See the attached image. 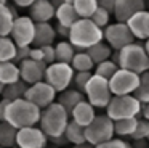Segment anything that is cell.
<instances>
[{
  "label": "cell",
  "instance_id": "cell-1",
  "mask_svg": "<svg viewBox=\"0 0 149 148\" xmlns=\"http://www.w3.org/2000/svg\"><path fill=\"white\" fill-rule=\"evenodd\" d=\"M68 39L77 50H87L91 45L104 40V29L95 24L91 18H79L69 29Z\"/></svg>",
  "mask_w": 149,
  "mask_h": 148
},
{
  "label": "cell",
  "instance_id": "cell-2",
  "mask_svg": "<svg viewBox=\"0 0 149 148\" xmlns=\"http://www.w3.org/2000/svg\"><path fill=\"white\" fill-rule=\"evenodd\" d=\"M40 116H42V108H39L36 103L29 101L27 98H18L10 101L5 121L15 125L16 129H21L39 124Z\"/></svg>",
  "mask_w": 149,
  "mask_h": 148
},
{
  "label": "cell",
  "instance_id": "cell-3",
  "mask_svg": "<svg viewBox=\"0 0 149 148\" xmlns=\"http://www.w3.org/2000/svg\"><path fill=\"white\" fill-rule=\"evenodd\" d=\"M111 58L119 64V68H123V69L133 71L138 74L149 71V55L146 53L143 44L132 42L120 50H116L114 56Z\"/></svg>",
  "mask_w": 149,
  "mask_h": 148
},
{
  "label": "cell",
  "instance_id": "cell-4",
  "mask_svg": "<svg viewBox=\"0 0 149 148\" xmlns=\"http://www.w3.org/2000/svg\"><path fill=\"white\" fill-rule=\"evenodd\" d=\"M71 114L68 113V109L58 101H53L50 106L42 109V116H40V127L42 130L48 135V138L59 137L64 135L66 127H68L69 121H71Z\"/></svg>",
  "mask_w": 149,
  "mask_h": 148
},
{
  "label": "cell",
  "instance_id": "cell-5",
  "mask_svg": "<svg viewBox=\"0 0 149 148\" xmlns=\"http://www.w3.org/2000/svg\"><path fill=\"white\" fill-rule=\"evenodd\" d=\"M141 109L143 103L135 95H112L109 105L106 106V114L117 121L123 118H136L141 114Z\"/></svg>",
  "mask_w": 149,
  "mask_h": 148
},
{
  "label": "cell",
  "instance_id": "cell-6",
  "mask_svg": "<svg viewBox=\"0 0 149 148\" xmlns=\"http://www.w3.org/2000/svg\"><path fill=\"white\" fill-rule=\"evenodd\" d=\"M85 137H87L88 143H91L93 147L114 138L116 137L114 119H111L106 113L104 114H96V118L85 127Z\"/></svg>",
  "mask_w": 149,
  "mask_h": 148
},
{
  "label": "cell",
  "instance_id": "cell-7",
  "mask_svg": "<svg viewBox=\"0 0 149 148\" xmlns=\"http://www.w3.org/2000/svg\"><path fill=\"white\" fill-rule=\"evenodd\" d=\"M85 98H87L95 108H104L106 109V106L109 105L111 98H112L109 80L93 73V76L90 77L87 87H85Z\"/></svg>",
  "mask_w": 149,
  "mask_h": 148
},
{
  "label": "cell",
  "instance_id": "cell-8",
  "mask_svg": "<svg viewBox=\"0 0 149 148\" xmlns=\"http://www.w3.org/2000/svg\"><path fill=\"white\" fill-rule=\"evenodd\" d=\"M74 74H75V71H74V68H72V64L55 61V63L47 66L45 80L59 93V92H63V90L71 87Z\"/></svg>",
  "mask_w": 149,
  "mask_h": 148
},
{
  "label": "cell",
  "instance_id": "cell-9",
  "mask_svg": "<svg viewBox=\"0 0 149 148\" xmlns=\"http://www.w3.org/2000/svg\"><path fill=\"white\" fill-rule=\"evenodd\" d=\"M139 76L141 74L119 68L117 73L109 79V87L112 95H133L139 85Z\"/></svg>",
  "mask_w": 149,
  "mask_h": 148
},
{
  "label": "cell",
  "instance_id": "cell-10",
  "mask_svg": "<svg viewBox=\"0 0 149 148\" xmlns=\"http://www.w3.org/2000/svg\"><path fill=\"white\" fill-rule=\"evenodd\" d=\"M104 40L111 45L114 51L116 50H120L123 48L125 45L135 42V35L132 34L128 24L127 23H120V21H116V23H111L104 27Z\"/></svg>",
  "mask_w": 149,
  "mask_h": 148
},
{
  "label": "cell",
  "instance_id": "cell-11",
  "mask_svg": "<svg viewBox=\"0 0 149 148\" xmlns=\"http://www.w3.org/2000/svg\"><path fill=\"white\" fill-rule=\"evenodd\" d=\"M10 37L16 44V47H29L36 37V21L31 16H18L15 18Z\"/></svg>",
  "mask_w": 149,
  "mask_h": 148
},
{
  "label": "cell",
  "instance_id": "cell-12",
  "mask_svg": "<svg viewBox=\"0 0 149 148\" xmlns=\"http://www.w3.org/2000/svg\"><path fill=\"white\" fill-rule=\"evenodd\" d=\"M56 90L47 82L45 79L40 80V82H36V84H31L26 90V95L24 98H27L29 101L36 103L39 108H47L50 106L53 101H56Z\"/></svg>",
  "mask_w": 149,
  "mask_h": 148
},
{
  "label": "cell",
  "instance_id": "cell-13",
  "mask_svg": "<svg viewBox=\"0 0 149 148\" xmlns=\"http://www.w3.org/2000/svg\"><path fill=\"white\" fill-rule=\"evenodd\" d=\"M48 135L42 130V127L29 125V127L18 129L16 147L19 148H45L48 142Z\"/></svg>",
  "mask_w": 149,
  "mask_h": 148
},
{
  "label": "cell",
  "instance_id": "cell-14",
  "mask_svg": "<svg viewBox=\"0 0 149 148\" xmlns=\"http://www.w3.org/2000/svg\"><path fill=\"white\" fill-rule=\"evenodd\" d=\"M48 64L45 61H36L32 58L21 61L19 63V71H21V79L26 84H36L45 79V71Z\"/></svg>",
  "mask_w": 149,
  "mask_h": 148
},
{
  "label": "cell",
  "instance_id": "cell-15",
  "mask_svg": "<svg viewBox=\"0 0 149 148\" xmlns=\"http://www.w3.org/2000/svg\"><path fill=\"white\" fill-rule=\"evenodd\" d=\"M141 10H146L144 0H117L112 16L116 18V21L127 23L133 15H136Z\"/></svg>",
  "mask_w": 149,
  "mask_h": 148
},
{
  "label": "cell",
  "instance_id": "cell-16",
  "mask_svg": "<svg viewBox=\"0 0 149 148\" xmlns=\"http://www.w3.org/2000/svg\"><path fill=\"white\" fill-rule=\"evenodd\" d=\"M132 34L135 35L136 40H143L149 39V10H141L136 15L127 21Z\"/></svg>",
  "mask_w": 149,
  "mask_h": 148
},
{
  "label": "cell",
  "instance_id": "cell-17",
  "mask_svg": "<svg viewBox=\"0 0 149 148\" xmlns=\"http://www.w3.org/2000/svg\"><path fill=\"white\" fill-rule=\"evenodd\" d=\"M56 15V8L52 0H36L29 6V16L36 23H50Z\"/></svg>",
  "mask_w": 149,
  "mask_h": 148
},
{
  "label": "cell",
  "instance_id": "cell-18",
  "mask_svg": "<svg viewBox=\"0 0 149 148\" xmlns=\"http://www.w3.org/2000/svg\"><path fill=\"white\" fill-rule=\"evenodd\" d=\"M95 106L91 105L90 101H88L87 98L82 100L80 103H79L77 106H75L74 109H72L71 113V119H74L77 124L84 125V127H87L88 124H90L91 121H93L95 118H96V113H95Z\"/></svg>",
  "mask_w": 149,
  "mask_h": 148
},
{
  "label": "cell",
  "instance_id": "cell-19",
  "mask_svg": "<svg viewBox=\"0 0 149 148\" xmlns=\"http://www.w3.org/2000/svg\"><path fill=\"white\" fill-rule=\"evenodd\" d=\"M56 29L50 23H36V37L32 45L34 47H43V45H53L56 39Z\"/></svg>",
  "mask_w": 149,
  "mask_h": 148
},
{
  "label": "cell",
  "instance_id": "cell-20",
  "mask_svg": "<svg viewBox=\"0 0 149 148\" xmlns=\"http://www.w3.org/2000/svg\"><path fill=\"white\" fill-rule=\"evenodd\" d=\"M82 100H85V93L80 92V90H77L75 87H74V89H71V87H69V89L59 92V97H58V100H56V101L61 103V105L68 109L69 114H71L72 109H74L75 106L82 101Z\"/></svg>",
  "mask_w": 149,
  "mask_h": 148
},
{
  "label": "cell",
  "instance_id": "cell-21",
  "mask_svg": "<svg viewBox=\"0 0 149 148\" xmlns=\"http://www.w3.org/2000/svg\"><path fill=\"white\" fill-rule=\"evenodd\" d=\"M55 18H56V21H58L59 24L66 26V27H71V26L74 24V23L77 21L80 16H79L77 11H75V8H74V5H72V3L64 2L63 5H59L58 8H56Z\"/></svg>",
  "mask_w": 149,
  "mask_h": 148
},
{
  "label": "cell",
  "instance_id": "cell-22",
  "mask_svg": "<svg viewBox=\"0 0 149 148\" xmlns=\"http://www.w3.org/2000/svg\"><path fill=\"white\" fill-rule=\"evenodd\" d=\"M21 79V71H19V64L15 61H3L0 63V80L8 85L13 84L16 80Z\"/></svg>",
  "mask_w": 149,
  "mask_h": 148
},
{
  "label": "cell",
  "instance_id": "cell-23",
  "mask_svg": "<svg viewBox=\"0 0 149 148\" xmlns=\"http://www.w3.org/2000/svg\"><path fill=\"white\" fill-rule=\"evenodd\" d=\"M136 125H138V116L136 118L117 119V121H114V132H116L117 137L130 138L133 135V132L136 130Z\"/></svg>",
  "mask_w": 149,
  "mask_h": 148
},
{
  "label": "cell",
  "instance_id": "cell-24",
  "mask_svg": "<svg viewBox=\"0 0 149 148\" xmlns=\"http://www.w3.org/2000/svg\"><path fill=\"white\" fill-rule=\"evenodd\" d=\"M18 129L7 121H0V147L13 148L16 147Z\"/></svg>",
  "mask_w": 149,
  "mask_h": 148
},
{
  "label": "cell",
  "instance_id": "cell-25",
  "mask_svg": "<svg viewBox=\"0 0 149 148\" xmlns=\"http://www.w3.org/2000/svg\"><path fill=\"white\" fill-rule=\"evenodd\" d=\"M88 55L91 56V60L95 61V64L101 63V61H106L109 60L111 56H112V48H111V45L107 44V42H98V44L91 45L90 48H87Z\"/></svg>",
  "mask_w": 149,
  "mask_h": 148
},
{
  "label": "cell",
  "instance_id": "cell-26",
  "mask_svg": "<svg viewBox=\"0 0 149 148\" xmlns=\"http://www.w3.org/2000/svg\"><path fill=\"white\" fill-rule=\"evenodd\" d=\"M64 135H66V138H68V142L72 143V145H79V143H85V142H87V137H85V127L80 125V124H77L74 119L69 121Z\"/></svg>",
  "mask_w": 149,
  "mask_h": 148
},
{
  "label": "cell",
  "instance_id": "cell-27",
  "mask_svg": "<svg viewBox=\"0 0 149 148\" xmlns=\"http://www.w3.org/2000/svg\"><path fill=\"white\" fill-rule=\"evenodd\" d=\"M15 23V15L11 6L7 3H0V35H10L11 27Z\"/></svg>",
  "mask_w": 149,
  "mask_h": 148
},
{
  "label": "cell",
  "instance_id": "cell-28",
  "mask_svg": "<svg viewBox=\"0 0 149 148\" xmlns=\"http://www.w3.org/2000/svg\"><path fill=\"white\" fill-rule=\"evenodd\" d=\"M77 48L71 44L69 40H61L55 45V53H56V61H61V63H72V58L75 55Z\"/></svg>",
  "mask_w": 149,
  "mask_h": 148
},
{
  "label": "cell",
  "instance_id": "cell-29",
  "mask_svg": "<svg viewBox=\"0 0 149 148\" xmlns=\"http://www.w3.org/2000/svg\"><path fill=\"white\" fill-rule=\"evenodd\" d=\"M27 87H29V84H26L23 79H19V80H16V82H13V84L5 85L2 97L11 100V101H13V100H18V98H24Z\"/></svg>",
  "mask_w": 149,
  "mask_h": 148
},
{
  "label": "cell",
  "instance_id": "cell-30",
  "mask_svg": "<svg viewBox=\"0 0 149 148\" xmlns=\"http://www.w3.org/2000/svg\"><path fill=\"white\" fill-rule=\"evenodd\" d=\"M16 44L10 35H0V63L13 61L16 55Z\"/></svg>",
  "mask_w": 149,
  "mask_h": 148
},
{
  "label": "cell",
  "instance_id": "cell-31",
  "mask_svg": "<svg viewBox=\"0 0 149 148\" xmlns=\"http://www.w3.org/2000/svg\"><path fill=\"white\" fill-rule=\"evenodd\" d=\"M71 64H72V68H74V71H91L95 66H96L95 61L91 60V56L88 55L87 50L75 51Z\"/></svg>",
  "mask_w": 149,
  "mask_h": 148
},
{
  "label": "cell",
  "instance_id": "cell-32",
  "mask_svg": "<svg viewBox=\"0 0 149 148\" xmlns=\"http://www.w3.org/2000/svg\"><path fill=\"white\" fill-rule=\"evenodd\" d=\"M72 5L80 18H91L98 8V0H74Z\"/></svg>",
  "mask_w": 149,
  "mask_h": 148
},
{
  "label": "cell",
  "instance_id": "cell-33",
  "mask_svg": "<svg viewBox=\"0 0 149 148\" xmlns=\"http://www.w3.org/2000/svg\"><path fill=\"white\" fill-rule=\"evenodd\" d=\"M117 69H119V64H117L112 58H109V60L101 61V63H98L96 66H95V74H98V76H101V77L109 80L111 77L117 73Z\"/></svg>",
  "mask_w": 149,
  "mask_h": 148
},
{
  "label": "cell",
  "instance_id": "cell-34",
  "mask_svg": "<svg viewBox=\"0 0 149 148\" xmlns=\"http://www.w3.org/2000/svg\"><path fill=\"white\" fill-rule=\"evenodd\" d=\"M133 95H135L143 105L149 103V71H146V73H143L141 76H139V85H138V89L135 90Z\"/></svg>",
  "mask_w": 149,
  "mask_h": 148
},
{
  "label": "cell",
  "instance_id": "cell-35",
  "mask_svg": "<svg viewBox=\"0 0 149 148\" xmlns=\"http://www.w3.org/2000/svg\"><path fill=\"white\" fill-rule=\"evenodd\" d=\"M91 76H93L91 71H75L72 84H74V87L77 90H80V92L85 93V87H87V84H88V80H90Z\"/></svg>",
  "mask_w": 149,
  "mask_h": 148
},
{
  "label": "cell",
  "instance_id": "cell-36",
  "mask_svg": "<svg viewBox=\"0 0 149 148\" xmlns=\"http://www.w3.org/2000/svg\"><path fill=\"white\" fill-rule=\"evenodd\" d=\"M111 15L112 13L111 11H107V10H104V8H101V6H98L96 8V11L91 15V19H93V23L95 24H98L101 29H104L107 24H111Z\"/></svg>",
  "mask_w": 149,
  "mask_h": 148
},
{
  "label": "cell",
  "instance_id": "cell-37",
  "mask_svg": "<svg viewBox=\"0 0 149 148\" xmlns=\"http://www.w3.org/2000/svg\"><path fill=\"white\" fill-rule=\"evenodd\" d=\"M148 137H149V119L141 118V119H138L136 130L133 132V135L130 138L132 140H139V138H148Z\"/></svg>",
  "mask_w": 149,
  "mask_h": 148
},
{
  "label": "cell",
  "instance_id": "cell-38",
  "mask_svg": "<svg viewBox=\"0 0 149 148\" xmlns=\"http://www.w3.org/2000/svg\"><path fill=\"white\" fill-rule=\"evenodd\" d=\"M93 148H132V145H130V142L122 140V138H111L100 145H95Z\"/></svg>",
  "mask_w": 149,
  "mask_h": 148
},
{
  "label": "cell",
  "instance_id": "cell-39",
  "mask_svg": "<svg viewBox=\"0 0 149 148\" xmlns=\"http://www.w3.org/2000/svg\"><path fill=\"white\" fill-rule=\"evenodd\" d=\"M43 51V61L47 64H52L56 61V53H55V45H43L42 47Z\"/></svg>",
  "mask_w": 149,
  "mask_h": 148
},
{
  "label": "cell",
  "instance_id": "cell-40",
  "mask_svg": "<svg viewBox=\"0 0 149 148\" xmlns=\"http://www.w3.org/2000/svg\"><path fill=\"white\" fill-rule=\"evenodd\" d=\"M31 48H32V45H29V47H18L16 48V55H15V63L19 64L21 61L27 60V58L31 56Z\"/></svg>",
  "mask_w": 149,
  "mask_h": 148
},
{
  "label": "cell",
  "instance_id": "cell-41",
  "mask_svg": "<svg viewBox=\"0 0 149 148\" xmlns=\"http://www.w3.org/2000/svg\"><path fill=\"white\" fill-rule=\"evenodd\" d=\"M116 2L117 0H98V6L107 10V11L114 13V8H116Z\"/></svg>",
  "mask_w": 149,
  "mask_h": 148
},
{
  "label": "cell",
  "instance_id": "cell-42",
  "mask_svg": "<svg viewBox=\"0 0 149 148\" xmlns=\"http://www.w3.org/2000/svg\"><path fill=\"white\" fill-rule=\"evenodd\" d=\"M29 58H32V60H36V61H43L42 47H34V45H32V48H31V56Z\"/></svg>",
  "mask_w": 149,
  "mask_h": 148
},
{
  "label": "cell",
  "instance_id": "cell-43",
  "mask_svg": "<svg viewBox=\"0 0 149 148\" xmlns=\"http://www.w3.org/2000/svg\"><path fill=\"white\" fill-rule=\"evenodd\" d=\"M11 100L8 98H2L0 100V121H5V114H7V108L10 105Z\"/></svg>",
  "mask_w": 149,
  "mask_h": 148
},
{
  "label": "cell",
  "instance_id": "cell-44",
  "mask_svg": "<svg viewBox=\"0 0 149 148\" xmlns=\"http://www.w3.org/2000/svg\"><path fill=\"white\" fill-rule=\"evenodd\" d=\"M132 148H148L149 147V140L148 138H139V140H132Z\"/></svg>",
  "mask_w": 149,
  "mask_h": 148
},
{
  "label": "cell",
  "instance_id": "cell-45",
  "mask_svg": "<svg viewBox=\"0 0 149 148\" xmlns=\"http://www.w3.org/2000/svg\"><path fill=\"white\" fill-rule=\"evenodd\" d=\"M56 34L58 35H61V37H69V29L71 27H66V26H63V24H56Z\"/></svg>",
  "mask_w": 149,
  "mask_h": 148
},
{
  "label": "cell",
  "instance_id": "cell-46",
  "mask_svg": "<svg viewBox=\"0 0 149 148\" xmlns=\"http://www.w3.org/2000/svg\"><path fill=\"white\" fill-rule=\"evenodd\" d=\"M36 0H13V3L16 6H21V8H29Z\"/></svg>",
  "mask_w": 149,
  "mask_h": 148
},
{
  "label": "cell",
  "instance_id": "cell-47",
  "mask_svg": "<svg viewBox=\"0 0 149 148\" xmlns=\"http://www.w3.org/2000/svg\"><path fill=\"white\" fill-rule=\"evenodd\" d=\"M141 114H143V118L149 119V103H146V105H143V109H141Z\"/></svg>",
  "mask_w": 149,
  "mask_h": 148
},
{
  "label": "cell",
  "instance_id": "cell-48",
  "mask_svg": "<svg viewBox=\"0 0 149 148\" xmlns=\"http://www.w3.org/2000/svg\"><path fill=\"white\" fill-rule=\"evenodd\" d=\"M72 148H93V145L85 142V143H79V145H72Z\"/></svg>",
  "mask_w": 149,
  "mask_h": 148
},
{
  "label": "cell",
  "instance_id": "cell-49",
  "mask_svg": "<svg viewBox=\"0 0 149 148\" xmlns=\"http://www.w3.org/2000/svg\"><path fill=\"white\" fill-rule=\"evenodd\" d=\"M64 2H66V0H52V3L55 5V8H58V6H59V5H63Z\"/></svg>",
  "mask_w": 149,
  "mask_h": 148
},
{
  "label": "cell",
  "instance_id": "cell-50",
  "mask_svg": "<svg viewBox=\"0 0 149 148\" xmlns=\"http://www.w3.org/2000/svg\"><path fill=\"white\" fill-rule=\"evenodd\" d=\"M143 45H144V50H146V53L149 55V39H146V40H144V44H143Z\"/></svg>",
  "mask_w": 149,
  "mask_h": 148
},
{
  "label": "cell",
  "instance_id": "cell-51",
  "mask_svg": "<svg viewBox=\"0 0 149 148\" xmlns=\"http://www.w3.org/2000/svg\"><path fill=\"white\" fill-rule=\"evenodd\" d=\"M3 89H5V84L2 82V80H0V95H2V93H3Z\"/></svg>",
  "mask_w": 149,
  "mask_h": 148
},
{
  "label": "cell",
  "instance_id": "cell-52",
  "mask_svg": "<svg viewBox=\"0 0 149 148\" xmlns=\"http://www.w3.org/2000/svg\"><path fill=\"white\" fill-rule=\"evenodd\" d=\"M8 2V0H0V3H7Z\"/></svg>",
  "mask_w": 149,
  "mask_h": 148
},
{
  "label": "cell",
  "instance_id": "cell-53",
  "mask_svg": "<svg viewBox=\"0 0 149 148\" xmlns=\"http://www.w3.org/2000/svg\"><path fill=\"white\" fill-rule=\"evenodd\" d=\"M66 2H68V3H74V0H66Z\"/></svg>",
  "mask_w": 149,
  "mask_h": 148
},
{
  "label": "cell",
  "instance_id": "cell-54",
  "mask_svg": "<svg viewBox=\"0 0 149 148\" xmlns=\"http://www.w3.org/2000/svg\"><path fill=\"white\" fill-rule=\"evenodd\" d=\"M13 148H19V147H13Z\"/></svg>",
  "mask_w": 149,
  "mask_h": 148
},
{
  "label": "cell",
  "instance_id": "cell-55",
  "mask_svg": "<svg viewBox=\"0 0 149 148\" xmlns=\"http://www.w3.org/2000/svg\"><path fill=\"white\" fill-rule=\"evenodd\" d=\"M0 148H5V147H0Z\"/></svg>",
  "mask_w": 149,
  "mask_h": 148
},
{
  "label": "cell",
  "instance_id": "cell-56",
  "mask_svg": "<svg viewBox=\"0 0 149 148\" xmlns=\"http://www.w3.org/2000/svg\"><path fill=\"white\" fill-rule=\"evenodd\" d=\"M148 140H149V137H148Z\"/></svg>",
  "mask_w": 149,
  "mask_h": 148
},
{
  "label": "cell",
  "instance_id": "cell-57",
  "mask_svg": "<svg viewBox=\"0 0 149 148\" xmlns=\"http://www.w3.org/2000/svg\"><path fill=\"white\" fill-rule=\"evenodd\" d=\"M148 148H149V147H148Z\"/></svg>",
  "mask_w": 149,
  "mask_h": 148
}]
</instances>
